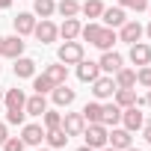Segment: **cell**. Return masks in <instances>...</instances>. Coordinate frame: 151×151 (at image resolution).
<instances>
[{"mask_svg":"<svg viewBox=\"0 0 151 151\" xmlns=\"http://www.w3.org/2000/svg\"><path fill=\"white\" fill-rule=\"evenodd\" d=\"M56 59H59L62 65H77V62L83 59V45H80L77 39L62 42V45H59V50H56Z\"/></svg>","mask_w":151,"mask_h":151,"instance_id":"obj_1","label":"cell"},{"mask_svg":"<svg viewBox=\"0 0 151 151\" xmlns=\"http://www.w3.org/2000/svg\"><path fill=\"white\" fill-rule=\"evenodd\" d=\"M107 136H110V127H104L101 122H95V124H86V130H83V139H86V145L89 148H104L107 145Z\"/></svg>","mask_w":151,"mask_h":151,"instance_id":"obj_2","label":"cell"},{"mask_svg":"<svg viewBox=\"0 0 151 151\" xmlns=\"http://www.w3.org/2000/svg\"><path fill=\"white\" fill-rule=\"evenodd\" d=\"M33 36H36V42H39V45H50V42H56V36H59V27H56L50 18H42V21H36V30H33Z\"/></svg>","mask_w":151,"mask_h":151,"instance_id":"obj_3","label":"cell"},{"mask_svg":"<svg viewBox=\"0 0 151 151\" xmlns=\"http://www.w3.org/2000/svg\"><path fill=\"white\" fill-rule=\"evenodd\" d=\"M116 80H113V74H104V77H98V80H92V95L98 98V101H110L113 95H116Z\"/></svg>","mask_w":151,"mask_h":151,"instance_id":"obj_4","label":"cell"},{"mask_svg":"<svg viewBox=\"0 0 151 151\" xmlns=\"http://www.w3.org/2000/svg\"><path fill=\"white\" fill-rule=\"evenodd\" d=\"M62 130H65L68 136H83V130H86L83 113H65V116H62Z\"/></svg>","mask_w":151,"mask_h":151,"instance_id":"obj_5","label":"cell"},{"mask_svg":"<svg viewBox=\"0 0 151 151\" xmlns=\"http://www.w3.org/2000/svg\"><path fill=\"white\" fill-rule=\"evenodd\" d=\"M142 36H145V27H142L139 21H124V24L119 27V42L133 45V42H139Z\"/></svg>","mask_w":151,"mask_h":151,"instance_id":"obj_6","label":"cell"},{"mask_svg":"<svg viewBox=\"0 0 151 151\" xmlns=\"http://www.w3.org/2000/svg\"><path fill=\"white\" fill-rule=\"evenodd\" d=\"M0 56L6 59H18L24 56V39L15 33V36H3V50H0Z\"/></svg>","mask_w":151,"mask_h":151,"instance_id":"obj_7","label":"cell"},{"mask_svg":"<svg viewBox=\"0 0 151 151\" xmlns=\"http://www.w3.org/2000/svg\"><path fill=\"white\" fill-rule=\"evenodd\" d=\"M107 145H113L116 151H124V148H130V145H133V136H130V130H127V127H113V130H110V136H107Z\"/></svg>","mask_w":151,"mask_h":151,"instance_id":"obj_8","label":"cell"},{"mask_svg":"<svg viewBox=\"0 0 151 151\" xmlns=\"http://www.w3.org/2000/svg\"><path fill=\"white\" fill-rule=\"evenodd\" d=\"M119 122H122V107H119L116 101L101 104V124H104V127H116Z\"/></svg>","mask_w":151,"mask_h":151,"instance_id":"obj_9","label":"cell"},{"mask_svg":"<svg viewBox=\"0 0 151 151\" xmlns=\"http://www.w3.org/2000/svg\"><path fill=\"white\" fill-rule=\"evenodd\" d=\"M122 124L133 133V130H142V124H145V116L139 113V107H127V110H122Z\"/></svg>","mask_w":151,"mask_h":151,"instance_id":"obj_10","label":"cell"},{"mask_svg":"<svg viewBox=\"0 0 151 151\" xmlns=\"http://www.w3.org/2000/svg\"><path fill=\"white\" fill-rule=\"evenodd\" d=\"M98 65H101L104 74H116V71L124 65V59H122V53H116V50H104V56L98 59Z\"/></svg>","mask_w":151,"mask_h":151,"instance_id":"obj_11","label":"cell"},{"mask_svg":"<svg viewBox=\"0 0 151 151\" xmlns=\"http://www.w3.org/2000/svg\"><path fill=\"white\" fill-rule=\"evenodd\" d=\"M127 56H130L133 65H148V62H151V45H145V42H133Z\"/></svg>","mask_w":151,"mask_h":151,"instance_id":"obj_12","label":"cell"},{"mask_svg":"<svg viewBox=\"0 0 151 151\" xmlns=\"http://www.w3.org/2000/svg\"><path fill=\"white\" fill-rule=\"evenodd\" d=\"M77 77H80V83H92V80H98V77H101V65H98V62H86V59H80V62H77Z\"/></svg>","mask_w":151,"mask_h":151,"instance_id":"obj_13","label":"cell"},{"mask_svg":"<svg viewBox=\"0 0 151 151\" xmlns=\"http://www.w3.org/2000/svg\"><path fill=\"white\" fill-rule=\"evenodd\" d=\"M101 18H104V27H113V30L127 21V15H124L122 6H104V15H101Z\"/></svg>","mask_w":151,"mask_h":151,"instance_id":"obj_14","label":"cell"},{"mask_svg":"<svg viewBox=\"0 0 151 151\" xmlns=\"http://www.w3.org/2000/svg\"><path fill=\"white\" fill-rule=\"evenodd\" d=\"M53 104L56 107H71L74 104V98H77V92H74V89H68L65 83H59V86H53Z\"/></svg>","mask_w":151,"mask_h":151,"instance_id":"obj_15","label":"cell"},{"mask_svg":"<svg viewBox=\"0 0 151 151\" xmlns=\"http://www.w3.org/2000/svg\"><path fill=\"white\" fill-rule=\"evenodd\" d=\"M12 24H15V33H18V36H30V33L36 30V15H33V12H18V18H15Z\"/></svg>","mask_w":151,"mask_h":151,"instance_id":"obj_16","label":"cell"},{"mask_svg":"<svg viewBox=\"0 0 151 151\" xmlns=\"http://www.w3.org/2000/svg\"><path fill=\"white\" fill-rule=\"evenodd\" d=\"M113 101H116L122 110H127V107H142V98H136V92H133V89H116Z\"/></svg>","mask_w":151,"mask_h":151,"instance_id":"obj_17","label":"cell"},{"mask_svg":"<svg viewBox=\"0 0 151 151\" xmlns=\"http://www.w3.org/2000/svg\"><path fill=\"white\" fill-rule=\"evenodd\" d=\"M21 139H24V145H42V139H45V127H42V124H24Z\"/></svg>","mask_w":151,"mask_h":151,"instance_id":"obj_18","label":"cell"},{"mask_svg":"<svg viewBox=\"0 0 151 151\" xmlns=\"http://www.w3.org/2000/svg\"><path fill=\"white\" fill-rule=\"evenodd\" d=\"M113 80H116V86H119V89H133V86H136V71L122 65V68L113 74Z\"/></svg>","mask_w":151,"mask_h":151,"instance_id":"obj_19","label":"cell"},{"mask_svg":"<svg viewBox=\"0 0 151 151\" xmlns=\"http://www.w3.org/2000/svg\"><path fill=\"white\" fill-rule=\"evenodd\" d=\"M116 42H119V33H116L113 27H101V33H98V39H95V47H101V50H113Z\"/></svg>","mask_w":151,"mask_h":151,"instance_id":"obj_20","label":"cell"},{"mask_svg":"<svg viewBox=\"0 0 151 151\" xmlns=\"http://www.w3.org/2000/svg\"><path fill=\"white\" fill-rule=\"evenodd\" d=\"M42 74H47L50 83H53V86H59V83H65V80H68V65H62V62H56V65H45V71H42Z\"/></svg>","mask_w":151,"mask_h":151,"instance_id":"obj_21","label":"cell"},{"mask_svg":"<svg viewBox=\"0 0 151 151\" xmlns=\"http://www.w3.org/2000/svg\"><path fill=\"white\" fill-rule=\"evenodd\" d=\"M3 101H6V110H24L27 95H24V89H9V92H3Z\"/></svg>","mask_w":151,"mask_h":151,"instance_id":"obj_22","label":"cell"},{"mask_svg":"<svg viewBox=\"0 0 151 151\" xmlns=\"http://www.w3.org/2000/svg\"><path fill=\"white\" fill-rule=\"evenodd\" d=\"M45 139H47V145L50 148H65V142L71 139L65 130H62V124L59 127H50V130H45Z\"/></svg>","mask_w":151,"mask_h":151,"instance_id":"obj_23","label":"cell"},{"mask_svg":"<svg viewBox=\"0 0 151 151\" xmlns=\"http://www.w3.org/2000/svg\"><path fill=\"white\" fill-rule=\"evenodd\" d=\"M80 30H83V24H80L77 18H65L62 27H59V36H62L65 42H71V39H77V36H80Z\"/></svg>","mask_w":151,"mask_h":151,"instance_id":"obj_24","label":"cell"},{"mask_svg":"<svg viewBox=\"0 0 151 151\" xmlns=\"http://www.w3.org/2000/svg\"><path fill=\"white\" fill-rule=\"evenodd\" d=\"M33 74H36V62H33L30 56H18V59H15V77L27 80V77H33Z\"/></svg>","mask_w":151,"mask_h":151,"instance_id":"obj_25","label":"cell"},{"mask_svg":"<svg viewBox=\"0 0 151 151\" xmlns=\"http://www.w3.org/2000/svg\"><path fill=\"white\" fill-rule=\"evenodd\" d=\"M45 110H47V101H45V95H39V92H36L33 98H27V104H24V113H27V116H42Z\"/></svg>","mask_w":151,"mask_h":151,"instance_id":"obj_26","label":"cell"},{"mask_svg":"<svg viewBox=\"0 0 151 151\" xmlns=\"http://www.w3.org/2000/svg\"><path fill=\"white\" fill-rule=\"evenodd\" d=\"M56 12V3L53 0H33V15L36 18H50Z\"/></svg>","mask_w":151,"mask_h":151,"instance_id":"obj_27","label":"cell"},{"mask_svg":"<svg viewBox=\"0 0 151 151\" xmlns=\"http://www.w3.org/2000/svg\"><path fill=\"white\" fill-rule=\"evenodd\" d=\"M56 12H59L62 18H77V15H80V3H77V0H59V3H56Z\"/></svg>","mask_w":151,"mask_h":151,"instance_id":"obj_28","label":"cell"},{"mask_svg":"<svg viewBox=\"0 0 151 151\" xmlns=\"http://www.w3.org/2000/svg\"><path fill=\"white\" fill-rule=\"evenodd\" d=\"M80 12L86 18H101L104 15V3L101 0H86V3H80Z\"/></svg>","mask_w":151,"mask_h":151,"instance_id":"obj_29","label":"cell"},{"mask_svg":"<svg viewBox=\"0 0 151 151\" xmlns=\"http://www.w3.org/2000/svg\"><path fill=\"white\" fill-rule=\"evenodd\" d=\"M33 89H36L39 95H47V92H53V83H50L47 74H39V77L33 74Z\"/></svg>","mask_w":151,"mask_h":151,"instance_id":"obj_30","label":"cell"},{"mask_svg":"<svg viewBox=\"0 0 151 151\" xmlns=\"http://www.w3.org/2000/svg\"><path fill=\"white\" fill-rule=\"evenodd\" d=\"M83 119H86V124H95V122H101V104H98V101L86 104V107H83Z\"/></svg>","mask_w":151,"mask_h":151,"instance_id":"obj_31","label":"cell"},{"mask_svg":"<svg viewBox=\"0 0 151 151\" xmlns=\"http://www.w3.org/2000/svg\"><path fill=\"white\" fill-rule=\"evenodd\" d=\"M42 122H45V130L59 127V124H62V113H56V110H45V113H42Z\"/></svg>","mask_w":151,"mask_h":151,"instance_id":"obj_32","label":"cell"},{"mask_svg":"<svg viewBox=\"0 0 151 151\" xmlns=\"http://www.w3.org/2000/svg\"><path fill=\"white\" fill-rule=\"evenodd\" d=\"M98 33H101V24H95V21H89L83 30H80V36L89 42V45H95V39H98Z\"/></svg>","mask_w":151,"mask_h":151,"instance_id":"obj_33","label":"cell"},{"mask_svg":"<svg viewBox=\"0 0 151 151\" xmlns=\"http://www.w3.org/2000/svg\"><path fill=\"white\" fill-rule=\"evenodd\" d=\"M136 83L145 86V89H151V65H139V71H136Z\"/></svg>","mask_w":151,"mask_h":151,"instance_id":"obj_34","label":"cell"},{"mask_svg":"<svg viewBox=\"0 0 151 151\" xmlns=\"http://www.w3.org/2000/svg\"><path fill=\"white\" fill-rule=\"evenodd\" d=\"M119 6L122 9H133V12H142V9H148V0H119Z\"/></svg>","mask_w":151,"mask_h":151,"instance_id":"obj_35","label":"cell"},{"mask_svg":"<svg viewBox=\"0 0 151 151\" xmlns=\"http://www.w3.org/2000/svg\"><path fill=\"white\" fill-rule=\"evenodd\" d=\"M27 145H24V139L21 136H9L6 142H3V151H24Z\"/></svg>","mask_w":151,"mask_h":151,"instance_id":"obj_36","label":"cell"},{"mask_svg":"<svg viewBox=\"0 0 151 151\" xmlns=\"http://www.w3.org/2000/svg\"><path fill=\"white\" fill-rule=\"evenodd\" d=\"M24 119H27L24 110H6V122L9 124H24Z\"/></svg>","mask_w":151,"mask_h":151,"instance_id":"obj_37","label":"cell"},{"mask_svg":"<svg viewBox=\"0 0 151 151\" xmlns=\"http://www.w3.org/2000/svg\"><path fill=\"white\" fill-rule=\"evenodd\" d=\"M9 139V130H6V122H0V145Z\"/></svg>","mask_w":151,"mask_h":151,"instance_id":"obj_38","label":"cell"},{"mask_svg":"<svg viewBox=\"0 0 151 151\" xmlns=\"http://www.w3.org/2000/svg\"><path fill=\"white\" fill-rule=\"evenodd\" d=\"M142 139H145V142H151V122H148V124H142Z\"/></svg>","mask_w":151,"mask_h":151,"instance_id":"obj_39","label":"cell"},{"mask_svg":"<svg viewBox=\"0 0 151 151\" xmlns=\"http://www.w3.org/2000/svg\"><path fill=\"white\" fill-rule=\"evenodd\" d=\"M12 6V0H0V9H9Z\"/></svg>","mask_w":151,"mask_h":151,"instance_id":"obj_40","label":"cell"},{"mask_svg":"<svg viewBox=\"0 0 151 151\" xmlns=\"http://www.w3.org/2000/svg\"><path fill=\"white\" fill-rule=\"evenodd\" d=\"M142 104H148V107H151V89H148V95L142 98Z\"/></svg>","mask_w":151,"mask_h":151,"instance_id":"obj_41","label":"cell"},{"mask_svg":"<svg viewBox=\"0 0 151 151\" xmlns=\"http://www.w3.org/2000/svg\"><path fill=\"white\" fill-rule=\"evenodd\" d=\"M77 151H95V148H89V145H80V148H77Z\"/></svg>","mask_w":151,"mask_h":151,"instance_id":"obj_42","label":"cell"},{"mask_svg":"<svg viewBox=\"0 0 151 151\" xmlns=\"http://www.w3.org/2000/svg\"><path fill=\"white\" fill-rule=\"evenodd\" d=\"M98 151H116V148H113V145H104V148H98Z\"/></svg>","mask_w":151,"mask_h":151,"instance_id":"obj_43","label":"cell"},{"mask_svg":"<svg viewBox=\"0 0 151 151\" xmlns=\"http://www.w3.org/2000/svg\"><path fill=\"white\" fill-rule=\"evenodd\" d=\"M145 36H148V39H151V24H148V27H145Z\"/></svg>","mask_w":151,"mask_h":151,"instance_id":"obj_44","label":"cell"},{"mask_svg":"<svg viewBox=\"0 0 151 151\" xmlns=\"http://www.w3.org/2000/svg\"><path fill=\"white\" fill-rule=\"evenodd\" d=\"M124 151H142V148H133V145H130V148H124Z\"/></svg>","mask_w":151,"mask_h":151,"instance_id":"obj_45","label":"cell"},{"mask_svg":"<svg viewBox=\"0 0 151 151\" xmlns=\"http://www.w3.org/2000/svg\"><path fill=\"white\" fill-rule=\"evenodd\" d=\"M0 50H3V36H0Z\"/></svg>","mask_w":151,"mask_h":151,"instance_id":"obj_46","label":"cell"},{"mask_svg":"<svg viewBox=\"0 0 151 151\" xmlns=\"http://www.w3.org/2000/svg\"><path fill=\"white\" fill-rule=\"evenodd\" d=\"M0 101H3V89H0Z\"/></svg>","mask_w":151,"mask_h":151,"instance_id":"obj_47","label":"cell"},{"mask_svg":"<svg viewBox=\"0 0 151 151\" xmlns=\"http://www.w3.org/2000/svg\"><path fill=\"white\" fill-rule=\"evenodd\" d=\"M148 12H151V3H148Z\"/></svg>","mask_w":151,"mask_h":151,"instance_id":"obj_48","label":"cell"},{"mask_svg":"<svg viewBox=\"0 0 151 151\" xmlns=\"http://www.w3.org/2000/svg\"><path fill=\"white\" fill-rule=\"evenodd\" d=\"M42 151H45V148H42Z\"/></svg>","mask_w":151,"mask_h":151,"instance_id":"obj_49","label":"cell"}]
</instances>
